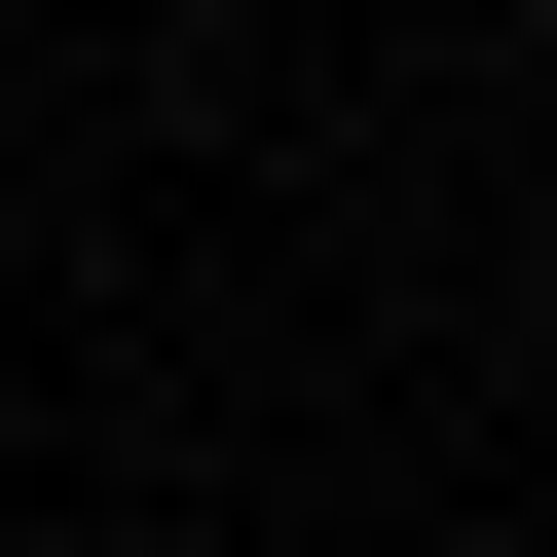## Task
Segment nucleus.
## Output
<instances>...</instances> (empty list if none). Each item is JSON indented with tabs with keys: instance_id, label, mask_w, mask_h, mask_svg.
Listing matches in <instances>:
<instances>
[]
</instances>
